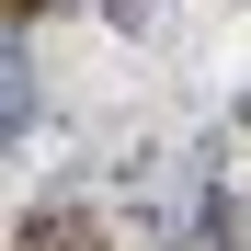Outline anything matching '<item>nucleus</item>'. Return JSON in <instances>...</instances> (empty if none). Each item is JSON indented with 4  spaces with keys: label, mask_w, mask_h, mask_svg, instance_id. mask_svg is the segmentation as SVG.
Masks as SVG:
<instances>
[{
    "label": "nucleus",
    "mask_w": 251,
    "mask_h": 251,
    "mask_svg": "<svg viewBox=\"0 0 251 251\" xmlns=\"http://www.w3.org/2000/svg\"><path fill=\"white\" fill-rule=\"evenodd\" d=\"M12 12H57V0H12Z\"/></svg>",
    "instance_id": "2"
},
{
    "label": "nucleus",
    "mask_w": 251,
    "mask_h": 251,
    "mask_svg": "<svg viewBox=\"0 0 251 251\" xmlns=\"http://www.w3.org/2000/svg\"><path fill=\"white\" fill-rule=\"evenodd\" d=\"M23 251H92V228H80V217H34V228H23Z\"/></svg>",
    "instance_id": "1"
}]
</instances>
